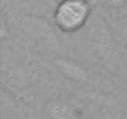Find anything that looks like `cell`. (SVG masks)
Here are the masks:
<instances>
[{"mask_svg": "<svg viewBox=\"0 0 127 119\" xmlns=\"http://www.w3.org/2000/svg\"><path fill=\"white\" fill-rule=\"evenodd\" d=\"M92 8L89 0H61L52 13V20L57 30L74 34L81 30L90 20Z\"/></svg>", "mask_w": 127, "mask_h": 119, "instance_id": "obj_1", "label": "cell"}, {"mask_svg": "<svg viewBox=\"0 0 127 119\" xmlns=\"http://www.w3.org/2000/svg\"><path fill=\"white\" fill-rule=\"evenodd\" d=\"M91 40L94 50L97 52V56L108 67H113L118 62V60L122 58L117 39L110 31V27L105 24V21L101 20L94 24Z\"/></svg>", "mask_w": 127, "mask_h": 119, "instance_id": "obj_2", "label": "cell"}, {"mask_svg": "<svg viewBox=\"0 0 127 119\" xmlns=\"http://www.w3.org/2000/svg\"><path fill=\"white\" fill-rule=\"evenodd\" d=\"M20 27L23 31L37 45L47 48H55L57 47V37L52 30V27L41 18L28 15L21 18L20 20Z\"/></svg>", "mask_w": 127, "mask_h": 119, "instance_id": "obj_3", "label": "cell"}, {"mask_svg": "<svg viewBox=\"0 0 127 119\" xmlns=\"http://www.w3.org/2000/svg\"><path fill=\"white\" fill-rule=\"evenodd\" d=\"M55 65L64 76L74 82L84 83L89 81V72L86 68L71 58L59 57L55 60Z\"/></svg>", "mask_w": 127, "mask_h": 119, "instance_id": "obj_4", "label": "cell"}, {"mask_svg": "<svg viewBox=\"0 0 127 119\" xmlns=\"http://www.w3.org/2000/svg\"><path fill=\"white\" fill-rule=\"evenodd\" d=\"M49 115L52 119H77V109L64 100H52L47 104Z\"/></svg>", "mask_w": 127, "mask_h": 119, "instance_id": "obj_5", "label": "cell"}, {"mask_svg": "<svg viewBox=\"0 0 127 119\" xmlns=\"http://www.w3.org/2000/svg\"><path fill=\"white\" fill-rule=\"evenodd\" d=\"M96 3L106 9H122L127 5V0H96Z\"/></svg>", "mask_w": 127, "mask_h": 119, "instance_id": "obj_6", "label": "cell"}, {"mask_svg": "<svg viewBox=\"0 0 127 119\" xmlns=\"http://www.w3.org/2000/svg\"><path fill=\"white\" fill-rule=\"evenodd\" d=\"M121 60H123V62L127 65V45L125 46V48H123V51H122V58Z\"/></svg>", "mask_w": 127, "mask_h": 119, "instance_id": "obj_7", "label": "cell"}, {"mask_svg": "<svg viewBox=\"0 0 127 119\" xmlns=\"http://www.w3.org/2000/svg\"><path fill=\"white\" fill-rule=\"evenodd\" d=\"M54 1H55V3H56V4H57V3H59V1H61V0H54Z\"/></svg>", "mask_w": 127, "mask_h": 119, "instance_id": "obj_8", "label": "cell"}]
</instances>
